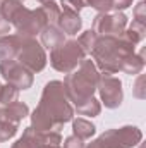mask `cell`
Instances as JSON below:
<instances>
[{
	"label": "cell",
	"mask_w": 146,
	"mask_h": 148,
	"mask_svg": "<svg viewBox=\"0 0 146 148\" xmlns=\"http://www.w3.org/2000/svg\"><path fill=\"white\" fill-rule=\"evenodd\" d=\"M74 110L67 100L62 81H50L43 88L40 103L31 115V127L36 133L59 131L65 122L72 121Z\"/></svg>",
	"instance_id": "6da1fadb"
},
{
	"label": "cell",
	"mask_w": 146,
	"mask_h": 148,
	"mask_svg": "<svg viewBox=\"0 0 146 148\" xmlns=\"http://www.w3.org/2000/svg\"><path fill=\"white\" fill-rule=\"evenodd\" d=\"M100 73L93 60H83L79 67L69 73L64 79V91L67 95V100L74 105H81L86 100L93 98V93L96 91Z\"/></svg>",
	"instance_id": "7a4b0ae2"
},
{
	"label": "cell",
	"mask_w": 146,
	"mask_h": 148,
	"mask_svg": "<svg viewBox=\"0 0 146 148\" xmlns=\"http://www.w3.org/2000/svg\"><path fill=\"white\" fill-rule=\"evenodd\" d=\"M129 53H134V45L124 38L98 36L96 45L91 52L96 69L103 74H115L120 71V62Z\"/></svg>",
	"instance_id": "3957f363"
},
{
	"label": "cell",
	"mask_w": 146,
	"mask_h": 148,
	"mask_svg": "<svg viewBox=\"0 0 146 148\" xmlns=\"http://www.w3.org/2000/svg\"><path fill=\"white\" fill-rule=\"evenodd\" d=\"M84 52L79 47L77 40H65L59 47L52 48L50 53V64L55 71L64 74L72 73L74 69L84 60Z\"/></svg>",
	"instance_id": "277c9868"
},
{
	"label": "cell",
	"mask_w": 146,
	"mask_h": 148,
	"mask_svg": "<svg viewBox=\"0 0 146 148\" xmlns=\"http://www.w3.org/2000/svg\"><path fill=\"white\" fill-rule=\"evenodd\" d=\"M143 133L136 126H124L120 129L105 131L100 138L91 141L86 148H132L139 145Z\"/></svg>",
	"instance_id": "5b68a950"
},
{
	"label": "cell",
	"mask_w": 146,
	"mask_h": 148,
	"mask_svg": "<svg viewBox=\"0 0 146 148\" xmlns=\"http://www.w3.org/2000/svg\"><path fill=\"white\" fill-rule=\"evenodd\" d=\"M17 62L24 66L29 73H40L46 66V55L43 47L38 43L35 38L21 36V47L16 55Z\"/></svg>",
	"instance_id": "8992f818"
},
{
	"label": "cell",
	"mask_w": 146,
	"mask_h": 148,
	"mask_svg": "<svg viewBox=\"0 0 146 148\" xmlns=\"http://www.w3.org/2000/svg\"><path fill=\"white\" fill-rule=\"evenodd\" d=\"M10 24H14V28H16V31H17L19 36H28V38H35L48 26L46 19H45V16L41 12V9L29 10L24 5L14 16V19L10 21Z\"/></svg>",
	"instance_id": "52a82bcc"
},
{
	"label": "cell",
	"mask_w": 146,
	"mask_h": 148,
	"mask_svg": "<svg viewBox=\"0 0 146 148\" xmlns=\"http://www.w3.org/2000/svg\"><path fill=\"white\" fill-rule=\"evenodd\" d=\"M127 26V17L122 12L115 14H98L93 21V31L98 36H117L122 38Z\"/></svg>",
	"instance_id": "ba28073f"
},
{
	"label": "cell",
	"mask_w": 146,
	"mask_h": 148,
	"mask_svg": "<svg viewBox=\"0 0 146 148\" xmlns=\"http://www.w3.org/2000/svg\"><path fill=\"white\" fill-rule=\"evenodd\" d=\"M0 74L7 84L16 86L17 90H28L33 84V73H29L17 60H0Z\"/></svg>",
	"instance_id": "9c48e42d"
},
{
	"label": "cell",
	"mask_w": 146,
	"mask_h": 148,
	"mask_svg": "<svg viewBox=\"0 0 146 148\" xmlns=\"http://www.w3.org/2000/svg\"><path fill=\"white\" fill-rule=\"evenodd\" d=\"M96 90L100 91L102 102L107 109H117L122 103V83L112 74H100Z\"/></svg>",
	"instance_id": "30bf717a"
},
{
	"label": "cell",
	"mask_w": 146,
	"mask_h": 148,
	"mask_svg": "<svg viewBox=\"0 0 146 148\" xmlns=\"http://www.w3.org/2000/svg\"><path fill=\"white\" fill-rule=\"evenodd\" d=\"M57 26H59V29H60L64 35H77L79 29L83 28V21H81L79 14L71 12V10H64V12H60V16H59Z\"/></svg>",
	"instance_id": "8fae6325"
},
{
	"label": "cell",
	"mask_w": 146,
	"mask_h": 148,
	"mask_svg": "<svg viewBox=\"0 0 146 148\" xmlns=\"http://www.w3.org/2000/svg\"><path fill=\"white\" fill-rule=\"evenodd\" d=\"M19 47H21V36L19 35H5V36H0V60L16 59Z\"/></svg>",
	"instance_id": "7c38bea8"
},
{
	"label": "cell",
	"mask_w": 146,
	"mask_h": 148,
	"mask_svg": "<svg viewBox=\"0 0 146 148\" xmlns=\"http://www.w3.org/2000/svg\"><path fill=\"white\" fill-rule=\"evenodd\" d=\"M28 114H29V109H28L26 103H23V102H12V103L5 105V107L2 109L0 119H5V121H10V122L19 124Z\"/></svg>",
	"instance_id": "4fadbf2b"
},
{
	"label": "cell",
	"mask_w": 146,
	"mask_h": 148,
	"mask_svg": "<svg viewBox=\"0 0 146 148\" xmlns=\"http://www.w3.org/2000/svg\"><path fill=\"white\" fill-rule=\"evenodd\" d=\"M43 147V134L36 133L31 126L24 129L23 136L12 145V148H41Z\"/></svg>",
	"instance_id": "5bb4252c"
},
{
	"label": "cell",
	"mask_w": 146,
	"mask_h": 148,
	"mask_svg": "<svg viewBox=\"0 0 146 148\" xmlns=\"http://www.w3.org/2000/svg\"><path fill=\"white\" fill-rule=\"evenodd\" d=\"M145 67V50L136 55V53H129L127 57H124V60L120 62V71L126 74H139Z\"/></svg>",
	"instance_id": "9a60e30c"
},
{
	"label": "cell",
	"mask_w": 146,
	"mask_h": 148,
	"mask_svg": "<svg viewBox=\"0 0 146 148\" xmlns=\"http://www.w3.org/2000/svg\"><path fill=\"white\" fill-rule=\"evenodd\" d=\"M40 35H41V43H43V47H46L48 50H52V48H55V47H59L60 43L65 41V36H64V33L59 29V26H46Z\"/></svg>",
	"instance_id": "2e32d148"
},
{
	"label": "cell",
	"mask_w": 146,
	"mask_h": 148,
	"mask_svg": "<svg viewBox=\"0 0 146 148\" xmlns=\"http://www.w3.org/2000/svg\"><path fill=\"white\" fill-rule=\"evenodd\" d=\"M145 36H146V24L138 23V21H132V24H131V26L124 31V35H122L124 40H127V41L132 43V45L143 41Z\"/></svg>",
	"instance_id": "e0dca14e"
},
{
	"label": "cell",
	"mask_w": 146,
	"mask_h": 148,
	"mask_svg": "<svg viewBox=\"0 0 146 148\" xmlns=\"http://www.w3.org/2000/svg\"><path fill=\"white\" fill-rule=\"evenodd\" d=\"M72 131H74V136H77L79 140H88V138H91L95 134L96 129L89 121L77 117V119L72 121Z\"/></svg>",
	"instance_id": "ac0fdd59"
},
{
	"label": "cell",
	"mask_w": 146,
	"mask_h": 148,
	"mask_svg": "<svg viewBox=\"0 0 146 148\" xmlns=\"http://www.w3.org/2000/svg\"><path fill=\"white\" fill-rule=\"evenodd\" d=\"M76 110H77V114H81V115H89V117H95V115H98V114L102 112V105H100V102L93 97V98L86 100L84 103L77 105V107H76Z\"/></svg>",
	"instance_id": "d6986e66"
},
{
	"label": "cell",
	"mask_w": 146,
	"mask_h": 148,
	"mask_svg": "<svg viewBox=\"0 0 146 148\" xmlns=\"http://www.w3.org/2000/svg\"><path fill=\"white\" fill-rule=\"evenodd\" d=\"M40 9H41L43 16H45V19H46V24H48V26H57L59 16H60L59 5H55L53 2H48V3H43Z\"/></svg>",
	"instance_id": "ffe728a7"
},
{
	"label": "cell",
	"mask_w": 146,
	"mask_h": 148,
	"mask_svg": "<svg viewBox=\"0 0 146 148\" xmlns=\"http://www.w3.org/2000/svg\"><path fill=\"white\" fill-rule=\"evenodd\" d=\"M96 40H98V35H96L93 29H88V31H84V33L79 36L77 43H79V47L83 48L84 53H91L93 48H95V45H96Z\"/></svg>",
	"instance_id": "44dd1931"
},
{
	"label": "cell",
	"mask_w": 146,
	"mask_h": 148,
	"mask_svg": "<svg viewBox=\"0 0 146 148\" xmlns=\"http://www.w3.org/2000/svg\"><path fill=\"white\" fill-rule=\"evenodd\" d=\"M17 95H19V90L16 86H12V84L2 86V90H0V103H2V107H5V105H9L12 102H17Z\"/></svg>",
	"instance_id": "7402d4cb"
},
{
	"label": "cell",
	"mask_w": 146,
	"mask_h": 148,
	"mask_svg": "<svg viewBox=\"0 0 146 148\" xmlns=\"http://www.w3.org/2000/svg\"><path fill=\"white\" fill-rule=\"evenodd\" d=\"M16 133H17V124L16 122L0 119V143L10 140L12 136H16Z\"/></svg>",
	"instance_id": "603a6c76"
},
{
	"label": "cell",
	"mask_w": 146,
	"mask_h": 148,
	"mask_svg": "<svg viewBox=\"0 0 146 148\" xmlns=\"http://www.w3.org/2000/svg\"><path fill=\"white\" fill-rule=\"evenodd\" d=\"M86 5H91L102 14H108V10H112L113 0H86Z\"/></svg>",
	"instance_id": "cb8c5ba5"
},
{
	"label": "cell",
	"mask_w": 146,
	"mask_h": 148,
	"mask_svg": "<svg viewBox=\"0 0 146 148\" xmlns=\"http://www.w3.org/2000/svg\"><path fill=\"white\" fill-rule=\"evenodd\" d=\"M60 3H62L64 10H71V12H76V14H79V10L86 5L84 0H60Z\"/></svg>",
	"instance_id": "d4e9b609"
},
{
	"label": "cell",
	"mask_w": 146,
	"mask_h": 148,
	"mask_svg": "<svg viewBox=\"0 0 146 148\" xmlns=\"http://www.w3.org/2000/svg\"><path fill=\"white\" fill-rule=\"evenodd\" d=\"M134 21L146 24V3L145 2H139L134 7Z\"/></svg>",
	"instance_id": "484cf974"
},
{
	"label": "cell",
	"mask_w": 146,
	"mask_h": 148,
	"mask_svg": "<svg viewBox=\"0 0 146 148\" xmlns=\"http://www.w3.org/2000/svg\"><path fill=\"white\" fill-rule=\"evenodd\" d=\"M64 148H86L84 147V143H83V140H79L77 136H69L67 140H65V143H64Z\"/></svg>",
	"instance_id": "4316f807"
},
{
	"label": "cell",
	"mask_w": 146,
	"mask_h": 148,
	"mask_svg": "<svg viewBox=\"0 0 146 148\" xmlns=\"http://www.w3.org/2000/svg\"><path fill=\"white\" fill-rule=\"evenodd\" d=\"M143 84H145V76L141 74V76L138 77L136 84H134V95H136L138 98H145V97H146L145 90H143Z\"/></svg>",
	"instance_id": "83f0119b"
},
{
	"label": "cell",
	"mask_w": 146,
	"mask_h": 148,
	"mask_svg": "<svg viewBox=\"0 0 146 148\" xmlns=\"http://www.w3.org/2000/svg\"><path fill=\"white\" fill-rule=\"evenodd\" d=\"M131 5H132V0H113L112 9H115V10L119 12V10H124V9H127V7H131Z\"/></svg>",
	"instance_id": "f1b7e54d"
},
{
	"label": "cell",
	"mask_w": 146,
	"mask_h": 148,
	"mask_svg": "<svg viewBox=\"0 0 146 148\" xmlns=\"http://www.w3.org/2000/svg\"><path fill=\"white\" fill-rule=\"evenodd\" d=\"M9 29H10V24L3 17H0V36H5L9 33Z\"/></svg>",
	"instance_id": "f546056e"
},
{
	"label": "cell",
	"mask_w": 146,
	"mask_h": 148,
	"mask_svg": "<svg viewBox=\"0 0 146 148\" xmlns=\"http://www.w3.org/2000/svg\"><path fill=\"white\" fill-rule=\"evenodd\" d=\"M41 148H60V145H43Z\"/></svg>",
	"instance_id": "4dcf8cb0"
},
{
	"label": "cell",
	"mask_w": 146,
	"mask_h": 148,
	"mask_svg": "<svg viewBox=\"0 0 146 148\" xmlns=\"http://www.w3.org/2000/svg\"><path fill=\"white\" fill-rule=\"evenodd\" d=\"M40 3H48V2H53V0H38Z\"/></svg>",
	"instance_id": "1f68e13d"
},
{
	"label": "cell",
	"mask_w": 146,
	"mask_h": 148,
	"mask_svg": "<svg viewBox=\"0 0 146 148\" xmlns=\"http://www.w3.org/2000/svg\"><path fill=\"white\" fill-rule=\"evenodd\" d=\"M0 90H2V84H0ZM2 109H3V107H2V103H0V112H2Z\"/></svg>",
	"instance_id": "d6a6232c"
},
{
	"label": "cell",
	"mask_w": 146,
	"mask_h": 148,
	"mask_svg": "<svg viewBox=\"0 0 146 148\" xmlns=\"http://www.w3.org/2000/svg\"><path fill=\"white\" fill-rule=\"evenodd\" d=\"M19 2H24V0H19Z\"/></svg>",
	"instance_id": "836d02e7"
},
{
	"label": "cell",
	"mask_w": 146,
	"mask_h": 148,
	"mask_svg": "<svg viewBox=\"0 0 146 148\" xmlns=\"http://www.w3.org/2000/svg\"><path fill=\"white\" fill-rule=\"evenodd\" d=\"M0 3H2V0H0Z\"/></svg>",
	"instance_id": "e575fe53"
},
{
	"label": "cell",
	"mask_w": 146,
	"mask_h": 148,
	"mask_svg": "<svg viewBox=\"0 0 146 148\" xmlns=\"http://www.w3.org/2000/svg\"><path fill=\"white\" fill-rule=\"evenodd\" d=\"M84 2H86V0H84Z\"/></svg>",
	"instance_id": "d590c367"
}]
</instances>
